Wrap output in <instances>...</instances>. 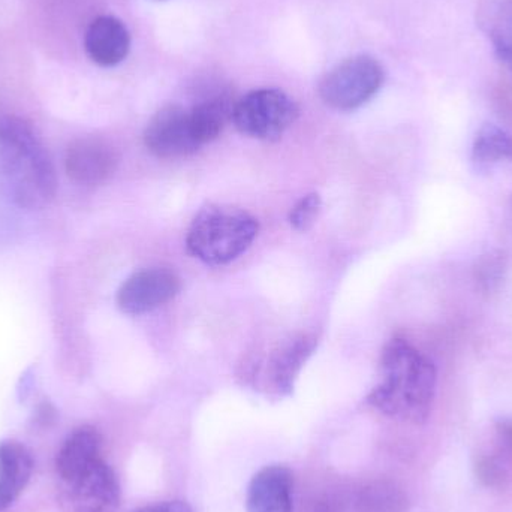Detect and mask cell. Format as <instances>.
<instances>
[{"label":"cell","instance_id":"cell-1","mask_svg":"<svg viewBox=\"0 0 512 512\" xmlns=\"http://www.w3.org/2000/svg\"><path fill=\"white\" fill-rule=\"evenodd\" d=\"M438 372L433 361L405 339H391L382 349L379 382L369 403L387 417L423 424L435 402Z\"/></svg>","mask_w":512,"mask_h":512},{"label":"cell","instance_id":"cell-2","mask_svg":"<svg viewBox=\"0 0 512 512\" xmlns=\"http://www.w3.org/2000/svg\"><path fill=\"white\" fill-rule=\"evenodd\" d=\"M0 186L21 207H42L56 195L57 180L47 150L20 117L0 116Z\"/></svg>","mask_w":512,"mask_h":512},{"label":"cell","instance_id":"cell-3","mask_svg":"<svg viewBox=\"0 0 512 512\" xmlns=\"http://www.w3.org/2000/svg\"><path fill=\"white\" fill-rule=\"evenodd\" d=\"M258 221L233 206H212L200 210L189 227V254L209 265H225L245 254L258 236Z\"/></svg>","mask_w":512,"mask_h":512},{"label":"cell","instance_id":"cell-4","mask_svg":"<svg viewBox=\"0 0 512 512\" xmlns=\"http://www.w3.org/2000/svg\"><path fill=\"white\" fill-rule=\"evenodd\" d=\"M384 80L385 71L378 60L355 56L325 74L318 92L324 104L333 110L352 111L367 104L379 92Z\"/></svg>","mask_w":512,"mask_h":512},{"label":"cell","instance_id":"cell-5","mask_svg":"<svg viewBox=\"0 0 512 512\" xmlns=\"http://www.w3.org/2000/svg\"><path fill=\"white\" fill-rule=\"evenodd\" d=\"M298 105L279 89H258L240 99L233 110V122L240 134L255 140L282 137L298 117Z\"/></svg>","mask_w":512,"mask_h":512},{"label":"cell","instance_id":"cell-6","mask_svg":"<svg viewBox=\"0 0 512 512\" xmlns=\"http://www.w3.org/2000/svg\"><path fill=\"white\" fill-rule=\"evenodd\" d=\"M144 144L161 159L186 158L201 149L189 110L180 105H167L150 119L144 131Z\"/></svg>","mask_w":512,"mask_h":512},{"label":"cell","instance_id":"cell-7","mask_svg":"<svg viewBox=\"0 0 512 512\" xmlns=\"http://www.w3.org/2000/svg\"><path fill=\"white\" fill-rule=\"evenodd\" d=\"M182 280L168 268H149L132 274L117 292V306L128 315H143L173 300Z\"/></svg>","mask_w":512,"mask_h":512},{"label":"cell","instance_id":"cell-8","mask_svg":"<svg viewBox=\"0 0 512 512\" xmlns=\"http://www.w3.org/2000/svg\"><path fill=\"white\" fill-rule=\"evenodd\" d=\"M119 155L107 141L83 138L69 146L65 158L68 176L80 185L95 186L108 182L116 173Z\"/></svg>","mask_w":512,"mask_h":512},{"label":"cell","instance_id":"cell-9","mask_svg":"<svg viewBox=\"0 0 512 512\" xmlns=\"http://www.w3.org/2000/svg\"><path fill=\"white\" fill-rule=\"evenodd\" d=\"M68 487L72 512H113L119 505V483L113 469L104 460L69 483Z\"/></svg>","mask_w":512,"mask_h":512},{"label":"cell","instance_id":"cell-10","mask_svg":"<svg viewBox=\"0 0 512 512\" xmlns=\"http://www.w3.org/2000/svg\"><path fill=\"white\" fill-rule=\"evenodd\" d=\"M84 47L92 62L108 68L126 59L131 48V36L119 18L101 15L87 27Z\"/></svg>","mask_w":512,"mask_h":512},{"label":"cell","instance_id":"cell-11","mask_svg":"<svg viewBox=\"0 0 512 512\" xmlns=\"http://www.w3.org/2000/svg\"><path fill=\"white\" fill-rule=\"evenodd\" d=\"M294 480L285 466H267L252 478L248 489V512H292Z\"/></svg>","mask_w":512,"mask_h":512},{"label":"cell","instance_id":"cell-12","mask_svg":"<svg viewBox=\"0 0 512 512\" xmlns=\"http://www.w3.org/2000/svg\"><path fill=\"white\" fill-rule=\"evenodd\" d=\"M316 343L318 340L312 334H301L273 352L265 370V381L273 393L279 396L291 393L295 379L312 355Z\"/></svg>","mask_w":512,"mask_h":512},{"label":"cell","instance_id":"cell-13","mask_svg":"<svg viewBox=\"0 0 512 512\" xmlns=\"http://www.w3.org/2000/svg\"><path fill=\"white\" fill-rule=\"evenodd\" d=\"M101 435L92 427L75 430L57 456V472L66 484L86 474L90 468L101 462Z\"/></svg>","mask_w":512,"mask_h":512},{"label":"cell","instance_id":"cell-14","mask_svg":"<svg viewBox=\"0 0 512 512\" xmlns=\"http://www.w3.org/2000/svg\"><path fill=\"white\" fill-rule=\"evenodd\" d=\"M477 475L486 486H508L512 481V420L501 421L496 426L490 448L480 454Z\"/></svg>","mask_w":512,"mask_h":512},{"label":"cell","instance_id":"cell-15","mask_svg":"<svg viewBox=\"0 0 512 512\" xmlns=\"http://www.w3.org/2000/svg\"><path fill=\"white\" fill-rule=\"evenodd\" d=\"M33 460L29 451L17 442L0 445V512L14 504L29 483Z\"/></svg>","mask_w":512,"mask_h":512},{"label":"cell","instance_id":"cell-16","mask_svg":"<svg viewBox=\"0 0 512 512\" xmlns=\"http://www.w3.org/2000/svg\"><path fill=\"white\" fill-rule=\"evenodd\" d=\"M478 26L512 75V0L484 2L478 9Z\"/></svg>","mask_w":512,"mask_h":512},{"label":"cell","instance_id":"cell-17","mask_svg":"<svg viewBox=\"0 0 512 512\" xmlns=\"http://www.w3.org/2000/svg\"><path fill=\"white\" fill-rule=\"evenodd\" d=\"M471 159L475 168L484 173L512 168V135L495 123H486L475 135Z\"/></svg>","mask_w":512,"mask_h":512},{"label":"cell","instance_id":"cell-18","mask_svg":"<svg viewBox=\"0 0 512 512\" xmlns=\"http://www.w3.org/2000/svg\"><path fill=\"white\" fill-rule=\"evenodd\" d=\"M233 101L227 95L204 99L189 110L192 129L201 147L216 140L224 131L225 125L233 119Z\"/></svg>","mask_w":512,"mask_h":512},{"label":"cell","instance_id":"cell-19","mask_svg":"<svg viewBox=\"0 0 512 512\" xmlns=\"http://www.w3.org/2000/svg\"><path fill=\"white\" fill-rule=\"evenodd\" d=\"M406 498L393 484H375L360 499L361 512H405Z\"/></svg>","mask_w":512,"mask_h":512},{"label":"cell","instance_id":"cell-20","mask_svg":"<svg viewBox=\"0 0 512 512\" xmlns=\"http://www.w3.org/2000/svg\"><path fill=\"white\" fill-rule=\"evenodd\" d=\"M322 201L318 194H309L301 198L289 213V224L295 231L306 233L315 225L321 213Z\"/></svg>","mask_w":512,"mask_h":512},{"label":"cell","instance_id":"cell-21","mask_svg":"<svg viewBox=\"0 0 512 512\" xmlns=\"http://www.w3.org/2000/svg\"><path fill=\"white\" fill-rule=\"evenodd\" d=\"M505 264L501 255L489 254L478 264L477 279L484 291H493L504 277Z\"/></svg>","mask_w":512,"mask_h":512},{"label":"cell","instance_id":"cell-22","mask_svg":"<svg viewBox=\"0 0 512 512\" xmlns=\"http://www.w3.org/2000/svg\"><path fill=\"white\" fill-rule=\"evenodd\" d=\"M137 512H194V510L185 502H164V504L153 505Z\"/></svg>","mask_w":512,"mask_h":512},{"label":"cell","instance_id":"cell-23","mask_svg":"<svg viewBox=\"0 0 512 512\" xmlns=\"http://www.w3.org/2000/svg\"><path fill=\"white\" fill-rule=\"evenodd\" d=\"M508 221H510L511 230H512V197L510 201V206H508Z\"/></svg>","mask_w":512,"mask_h":512}]
</instances>
